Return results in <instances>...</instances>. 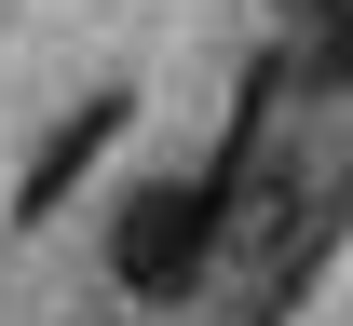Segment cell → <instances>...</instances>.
Returning a JSON list of instances; mask_svg holds the SVG:
<instances>
[{
  "instance_id": "6da1fadb",
  "label": "cell",
  "mask_w": 353,
  "mask_h": 326,
  "mask_svg": "<svg viewBox=\"0 0 353 326\" xmlns=\"http://www.w3.org/2000/svg\"><path fill=\"white\" fill-rule=\"evenodd\" d=\"M204 245H218V190L204 177H136L123 218H109V285L123 299H190Z\"/></svg>"
},
{
  "instance_id": "7a4b0ae2",
  "label": "cell",
  "mask_w": 353,
  "mask_h": 326,
  "mask_svg": "<svg viewBox=\"0 0 353 326\" xmlns=\"http://www.w3.org/2000/svg\"><path fill=\"white\" fill-rule=\"evenodd\" d=\"M109 136H123V95H95L82 123H54V136H41V163H28V190H14V218L41 232L54 204H68V177H82V163H95V150H109Z\"/></svg>"
},
{
  "instance_id": "3957f363",
  "label": "cell",
  "mask_w": 353,
  "mask_h": 326,
  "mask_svg": "<svg viewBox=\"0 0 353 326\" xmlns=\"http://www.w3.org/2000/svg\"><path fill=\"white\" fill-rule=\"evenodd\" d=\"M299 82H312V95H353V14L299 28Z\"/></svg>"
},
{
  "instance_id": "277c9868",
  "label": "cell",
  "mask_w": 353,
  "mask_h": 326,
  "mask_svg": "<svg viewBox=\"0 0 353 326\" xmlns=\"http://www.w3.org/2000/svg\"><path fill=\"white\" fill-rule=\"evenodd\" d=\"M326 14H353V0H285V28H326Z\"/></svg>"
}]
</instances>
